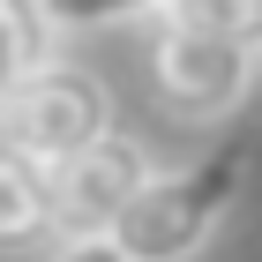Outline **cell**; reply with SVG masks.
<instances>
[{"mask_svg": "<svg viewBox=\"0 0 262 262\" xmlns=\"http://www.w3.org/2000/svg\"><path fill=\"white\" fill-rule=\"evenodd\" d=\"M53 240V195L45 172L0 150V255H38Z\"/></svg>", "mask_w": 262, "mask_h": 262, "instance_id": "obj_6", "label": "cell"}, {"mask_svg": "<svg viewBox=\"0 0 262 262\" xmlns=\"http://www.w3.org/2000/svg\"><path fill=\"white\" fill-rule=\"evenodd\" d=\"M113 127H120L113 82L98 68H82V60H45L15 98L0 105V150L23 158V165H38V172L68 165L75 150H90Z\"/></svg>", "mask_w": 262, "mask_h": 262, "instance_id": "obj_3", "label": "cell"}, {"mask_svg": "<svg viewBox=\"0 0 262 262\" xmlns=\"http://www.w3.org/2000/svg\"><path fill=\"white\" fill-rule=\"evenodd\" d=\"M150 172H158V165H150L142 135H127V127H113V135H98L90 150H75L68 165H53V172H45L53 240H105L113 217L135 202V187L150 180Z\"/></svg>", "mask_w": 262, "mask_h": 262, "instance_id": "obj_4", "label": "cell"}, {"mask_svg": "<svg viewBox=\"0 0 262 262\" xmlns=\"http://www.w3.org/2000/svg\"><path fill=\"white\" fill-rule=\"evenodd\" d=\"M240 180H247V142H217L172 172H150L105 240L120 262H195L217 240V225L232 217Z\"/></svg>", "mask_w": 262, "mask_h": 262, "instance_id": "obj_1", "label": "cell"}, {"mask_svg": "<svg viewBox=\"0 0 262 262\" xmlns=\"http://www.w3.org/2000/svg\"><path fill=\"white\" fill-rule=\"evenodd\" d=\"M60 38H68V15H60V8L0 0V105L15 98L45 60H60Z\"/></svg>", "mask_w": 262, "mask_h": 262, "instance_id": "obj_5", "label": "cell"}, {"mask_svg": "<svg viewBox=\"0 0 262 262\" xmlns=\"http://www.w3.org/2000/svg\"><path fill=\"white\" fill-rule=\"evenodd\" d=\"M127 23H150L142 82H150V105L172 127H210L247 105L255 68H262L255 30H187V23H165L158 8H127Z\"/></svg>", "mask_w": 262, "mask_h": 262, "instance_id": "obj_2", "label": "cell"}, {"mask_svg": "<svg viewBox=\"0 0 262 262\" xmlns=\"http://www.w3.org/2000/svg\"><path fill=\"white\" fill-rule=\"evenodd\" d=\"M38 262H120V255H113V240H45Z\"/></svg>", "mask_w": 262, "mask_h": 262, "instance_id": "obj_7", "label": "cell"}]
</instances>
